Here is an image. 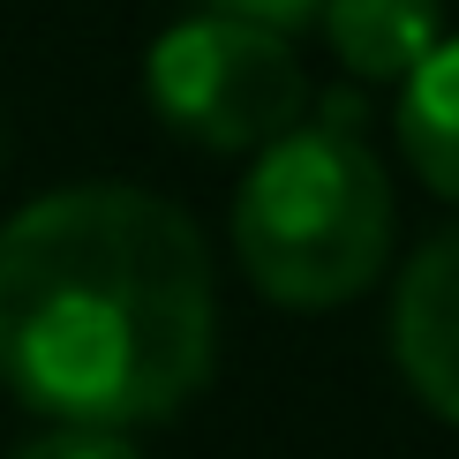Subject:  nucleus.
Wrapping results in <instances>:
<instances>
[{
    "instance_id": "obj_7",
    "label": "nucleus",
    "mask_w": 459,
    "mask_h": 459,
    "mask_svg": "<svg viewBox=\"0 0 459 459\" xmlns=\"http://www.w3.org/2000/svg\"><path fill=\"white\" fill-rule=\"evenodd\" d=\"M8 459H143V452L128 445L121 429H61L53 422V429H38L30 445H15Z\"/></svg>"
},
{
    "instance_id": "obj_8",
    "label": "nucleus",
    "mask_w": 459,
    "mask_h": 459,
    "mask_svg": "<svg viewBox=\"0 0 459 459\" xmlns=\"http://www.w3.org/2000/svg\"><path fill=\"white\" fill-rule=\"evenodd\" d=\"M204 15H234V23H256L272 38H294L324 15V0H204Z\"/></svg>"
},
{
    "instance_id": "obj_3",
    "label": "nucleus",
    "mask_w": 459,
    "mask_h": 459,
    "mask_svg": "<svg viewBox=\"0 0 459 459\" xmlns=\"http://www.w3.org/2000/svg\"><path fill=\"white\" fill-rule=\"evenodd\" d=\"M143 99L181 143L234 159V151H264L286 128H301L309 75H301L294 38L196 8L143 53Z\"/></svg>"
},
{
    "instance_id": "obj_4",
    "label": "nucleus",
    "mask_w": 459,
    "mask_h": 459,
    "mask_svg": "<svg viewBox=\"0 0 459 459\" xmlns=\"http://www.w3.org/2000/svg\"><path fill=\"white\" fill-rule=\"evenodd\" d=\"M392 361L437 422L459 429V226L414 248L392 294Z\"/></svg>"
},
{
    "instance_id": "obj_2",
    "label": "nucleus",
    "mask_w": 459,
    "mask_h": 459,
    "mask_svg": "<svg viewBox=\"0 0 459 459\" xmlns=\"http://www.w3.org/2000/svg\"><path fill=\"white\" fill-rule=\"evenodd\" d=\"M234 256L279 309H339L392 256V181L354 128H286L234 196Z\"/></svg>"
},
{
    "instance_id": "obj_5",
    "label": "nucleus",
    "mask_w": 459,
    "mask_h": 459,
    "mask_svg": "<svg viewBox=\"0 0 459 459\" xmlns=\"http://www.w3.org/2000/svg\"><path fill=\"white\" fill-rule=\"evenodd\" d=\"M324 38L361 83H407L445 46V0H324Z\"/></svg>"
},
{
    "instance_id": "obj_1",
    "label": "nucleus",
    "mask_w": 459,
    "mask_h": 459,
    "mask_svg": "<svg viewBox=\"0 0 459 459\" xmlns=\"http://www.w3.org/2000/svg\"><path fill=\"white\" fill-rule=\"evenodd\" d=\"M219 286L181 204L75 181L0 226V385L61 429L166 422L212 385Z\"/></svg>"
},
{
    "instance_id": "obj_6",
    "label": "nucleus",
    "mask_w": 459,
    "mask_h": 459,
    "mask_svg": "<svg viewBox=\"0 0 459 459\" xmlns=\"http://www.w3.org/2000/svg\"><path fill=\"white\" fill-rule=\"evenodd\" d=\"M399 151L445 204H459V38L399 83Z\"/></svg>"
}]
</instances>
